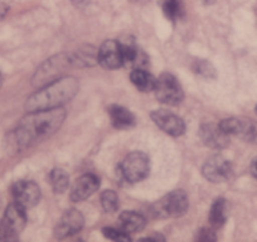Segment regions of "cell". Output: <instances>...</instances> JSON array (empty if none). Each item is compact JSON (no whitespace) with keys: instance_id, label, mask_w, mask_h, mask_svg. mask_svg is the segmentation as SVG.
I'll return each instance as SVG.
<instances>
[{"instance_id":"6da1fadb","label":"cell","mask_w":257,"mask_h":242,"mask_svg":"<svg viewBox=\"0 0 257 242\" xmlns=\"http://www.w3.org/2000/svg\"><path fill=\"white\" fill-rule=\"evenodd\" d=\"M66 115L63 107L28 111L14 132L16 145L19 149H27L44 142L62 127Z\"/></svg>"},{"instance_id":"7a4b0ae2","label":"cell","mask_w":257,"mask_h":242,"mask_svg":"<svg viewBox=\"0 0 257 242\" xmlns=\"http://www.w3.org/2000/svg\"><path fill=\"white\" fill-rule=\"evenodd\" d=\"M78 88H80L78 80L72 76H66L51 83H47L27 100V111L62 107V105L67 103L77 95Z\"/></svg>"},{"instance_id":"3957f363","label":"cell","mask_w":257,"mask_h":242,"mask_svg":"<svg viewBox=\"0 0 257 242\" xmlns=\"http://www.w3.org/2000/svg\"><path fill=\"white\" fill-rule=\"evenodd\" d=\"M189 207L187 193L184 191H173L150 207L152 216L155 218H175L187 212Z\"/></svg>"},{"instance_id":"277c9868","label":"cell","mask_w":257,"mask_h":242,"mask_svg":"<svg viewBox=\"0 0 257 242\" xmlns=\"http://www.w3.org/2000/svg\"><path fill=\"white\" fill-rule=\"evenodd\" d=\"M120 174L128 183H138L145 179L150 172V160L143 152H133L118 165Z\"/></svg>"},{"instance_id":"5b68a950","label":"cell","mask_w":257,"mask_h":242,"mask_svg":"<svg viewBox=\"0 0 257 242\" xmlns=\"http://www.w3.org/2000/svg\"><path fill=\"white\" fill-rule=\"evenodd\" d=\"M70 67H72V65L70 62L68 53H62L58 54V56L52 57L37 70L36 75L32 80L33 81V86L42 87L47 83L58 80V78H61L62 73Z\"/></svg>"},{"instance_id":"8992f818","label":"cell","mask_w":257,"mask_h":242,"mask_svg":"<svg viewBox=\"0 0 257 242\" xmlns=\"http://www.w3.org/2000/svg\"><path fill=\"white\" fill-rule=\"evenodd\" d=\"M155 97L162 103L169 106H177L184 98V92L179 81L170 73H163L157 78L154 87Z\"/></svg>"},{"instance_id":"52a82bcc","label":"cell","mask_w":257,"mask_h":242,"mask_svg":"<svg viewBox=\"0 0 257 242\" xmlns=\"http://www.w3.org/2000/svg\"><path fill=\"white\" fill-rule=\"evenodd\" d=\"M228 135H234L249 144H257V121L248 117H228L219 123Z\"/></svg>"},{"instance_id":"ba28073f","label":"cell","mask_w":257,"mask_h":242,"mask_svg":"<svg viewBox=\"0 0 257 242\" xmlns=\"http://www.w3.org/2000/svg\"><path fill=\"white\" fill-rule=\"evenodd\" d=\"M202 174L212 183H223L232 174L231 162L219 154L212 155L204 162Z\"/></svg>"},{"instance_id":"9c48e42d","label":"cell","mask_w":257,"mask_h":242,"mask_svg":"<svg viewBox=\"0 0 257 242\" xmlns=\"http://www.w3.org/2000/svg\"><path fill=\"white\" fill-rule=\"evenodd\" d=\"M14 202L23 208H33L41 199V188L33 180H18L12 187Z\"/></svg>"},{"instance_id":"30bf717a","label":"cell","mask_w":257,"mask_h":242,"mask_svg":"<svg viewBox=\"0 0 257 242\" xmlns=\"http://www.w3.org/2000/svg\"><path fill=\"white\" fill-rule=\"evenodd\" d=\"M150 117L160 130L170 137H182L185 133V124L183 118L170 111L164 110V108L154 110L150 113Z\"/></svg>"},{"instance_id":"8fae6325","label":"cell","mask_w":257,"mask_h":242,"mask_svg":"<svg viewBox=\"0 0 257 242\" xmlns=\"http://www.w3.org/2000/svg\"><path fill=\"white\" fill-rule=\"evenodd\" d=\"M27 209L19 206L18 203H11L7 207L6 212H4V218L2 221L4 228L8 232L11 239L18 238V234L24 229L27 224Z\"/></svg>"},{"instance_id":"7c38bea8","label":"cell","mask_w":257,"mask_h":242,"mask_svg":"<svg viewBox=\"0 0 257 242\" xmlns=\"http://www.w3.org/2000/svg\"><path fill=\"white\" fill-rule=\"evenodd\" d=\"M97 61L98 65L106 70H117L123 66L122 47L120 42L113 39L103 42L97 51Z\"/></svg>"},{"instance_id":"4fadbf2b","label":"cell","mask_w":257,"mask_h":242,"mask_svg":"<svg viewBox=\"0 0 257 242\" xmlns=\"http://www.w3.org/2000/svg\"><path fill=\"white\" fill-rule=\"evenodd\" d=\"M83 224H85V218H83L82 213L75 208L68 209L67 212H64L63 216L58 221L54 228V236L57 238H63V237L72 236V234L78 233L82 229Z\"/></svg>"},{"instance_id":"5bb4252c","label":"cell","mask_w":257,"mask_h":242,"mask_svg":"<svg viewBox=\"0 0 257 242\" xmlns=\"http://www.w3.org/2000/svg\"><path fill=\"white\" fill-rule=\"evenodd\" d=\"M100 188V178L93 173L81 175L71 189V199L73 202H82L92 196Z\"/></svg>"},{"instance_id":"9a60e30c","label":"cell","mask_w":257,"mask_h":242,"mask_svg":"<svg viewBox=\"0 0 257 242\" xmlns=\"http://www.w3.org/2000/svg\"><path fill=\"white\" fill-rule=\"evenodd\" d=\"M199 137L204 145L212 149L221 150L228 147L229 144V135L221 129L219 124L214 125L212 123L203 124L199 129Z\"/></svg>"},{"instance_id":"2e32d148","label":"cell","mask_w":257,"mask_h":242,"mask_svg":"<svg viewBox=\"0 0 257 242\" xmlns=\"http://www.w3.org/2000/svg\"><path fill=\"white\" fill-rule=\"evenodd\" d=\"M108 116H110L111 124L118 130L130 129L137 123L134 113L120 105H111L108 107Z\"/></svg>"},{"instance_id":"e0dca14e","label":"cell","mask_w":257,"mask_h":242,"mask_svg":"<svg viewBox=\"0 0 257 242\" xmlns=\"http://www.w3.org/2000/svg\"><path fill=\"white\" fill-rule=\"evenodd\" d=\"M68 57L72 67H92L98 63L97 51L93 47H82L77 51L68 53Z\"/></svg>"},{"instance_id":"ac0fdd59","label":"cell","mask_w":257,"mask_h":242,"mask_svg":"<svg viewBox=\"0 0 257 242\" xmlns=\"http://www.w3.org/2000/svg\"><path fill=\"white\" fill-rule=\"evenodd\" d=\"M118 223H120V228L126 233H134V232H140L144 229L147 219L139 212L125 211L118 217Z\"/></svg>"},{"instance_id":"d6986e66","label":"cell","mask_w":257,"mask_h":242,"mask_svg":"<svg viewBox=\"0 0 257 242\" xmlns=\"http://www.w3.org/2000/svg\"><path fill=\"white\" fill-rule=\"evenodd\" d=\"M122 47L123 66L132 68H143L147 66L148 57L134 44H121Z\"/></svg>"},{"instance_id":"ffe728a7","label":"cell","mask_w":257,"mask_h":242,"mask_svg":"<svg viewBox=\"0 0 257 242\" xmlns=\"http://www.w3.org/2000/svg\"><path fill=\"white\" fill-rule=\"evenodd\" d=\"M130 80H132L133 85L142 92L154 91L155 82H157V78L152 73L145 71L144 68H134L133 72L130 73Z\"/></svg>"},{"instance_id":"44dd1931","label":"cell","mask_w":257,"mask_h":242,"mask_svg":"<svg viewBox=\"0 0 257 242\" xmlns=\"http://www.w3.org/2000/svg\"><path fill=\"white\" fill-rule=\"evenodd\" d=\"M227 201L224 198H217L209 209V223L212 227H221L227 221Z\"/></svg>"},{"instance_id":"7402d4cb","label":"cell","mask_w":257,"mask_h":242,"mask_svg":"<svg viewBox=\"0 0 257 242\" xmlns=\"http://www.w3.org/2000/svg\"><path fill=\"white\" fill-rule=\"evenodd\" d=\"M49 182H51L52 189L54 193L61 194L63 192L67 191L68 186H70V177H68L67 172L61 168H56L49 173Z\"/></svg>"},{"instance_id":"603a6c76","label":"cell","mask_w":257,"mask_h":242,"mask_svg":"<svg viewBox=\"0 0 257 242\" xmlns=\"http://www.w3.org/2000/svg\"><path fill=\"white\" fill-rule=\"evenodd\" d=\"M163 11L170 21L175 22L178 18H180L183 13L182 3H180V0H164Z\"/></svg>"},{"instance_id":"cb8c5ba5","label":"cell","mask_w":257,"mask_h":242,"mask_svg":"<svg viewBox=\"0 0 257 242\" xmlns=\"http://www.w3.org/2000/svg\"><path fill=\"white\" fill-rule=\"evenodd\" d=\"M101 204L105 212L113 213L118 208V197L115 191H105L101 194Z\"/></svg>"},{"instance_id":"d4e9b609","label":"cell","mask_w":257,"mask_h":242,"mask_svg":"<svg viewBox=\"0 0 257 242\" xmlns=\"http://www.w3.org/2000/svg\"><path fill=\"white\" fill-rule=\"evenodd\" d=\"M193 71L197 73V75H201L206 78H214L216 77V70H214L213 65L208 61H204V59H198L193 65Z\"/></svg>"},{"instance_id":"484cf974","label":"cell","mask_w":257,"mask_h":242,"mask_svg":"<svg viewBox=\"0 0 257 242\" xmlns=\"http://www.w3.org/2000/svg\"><path fill=\"white\" fill-rule=\"evenodd\" d=\"M102 233L106 238L111 239V241H118V242H127L130 241V237H128V233H126L122 229L112 228V227H105L102 229Z\"/></svg>"},{"instance_id":"4316f807","label":"cell","mask_w":257,"mask_h":242,"mask_svg":"<svg viewBox=\"0 0 257 242\" xmlns=\"http://www.w3.org/2000/svg\"><path fill=\"white\" fill-rule=\"evenodd\" d=\"M197 239H198V241L209 242V241H216L217 237L212 228H201L198 231V233H197Z\"/></svg>"},{"instance_id":"83f0119b","label":"cell","mask_w":257,"mask_h":242,"mask_svg":"<svg viewBox=\"0 0 257 242\" xmlns=\"http://www.w3.org/2000/svg\"><path fill=\"white\" fill-rule=\"evenodd\" d=\"M0 241H12L11 237H9L8 232L6 231V228H4L3 223L0 222Z\"/></svg>"},{"instance_id":"f1b7e54d","label":"cell","mask_w":257,"mask_h":242,"mask_svg":"<svg viewBox=\"0 0 257 242\" xmlns=\"http://www.w3.org/2000/svg\"><path fill=\"white\" fill-rule=\"evenodd\" d=\"M249 172H251L252 177H253L254 179H257V157L252 160L251 167H249Z\"/></svg>"},{"instance_id":"f546056e","label":"cell","mask_w":257,"mask_h":242,"mask_svg":"<svg viewBox=\"0 0 257 242\" xmlns=\"http://www.w3.org/2000/svg\"><path fill=\"white\" fill-rule=\"evenodd\" d=\"M0 82H2V75H0Z\"/></svg>"},{"instance_id":"4dcf8cb0","label":"cell","mask_w":257,"mask_h":242,"mask_svg":"<svg viewBox=\"0 0 257 242\" xmlns=\"http://www.w3.org/2000/svg\"><path fill=\"white\" fill-rule=\"evenodd\" d=\"M254 110H256V113H257V105H256V108H254Z\"/></svg>"}]
</instances>
